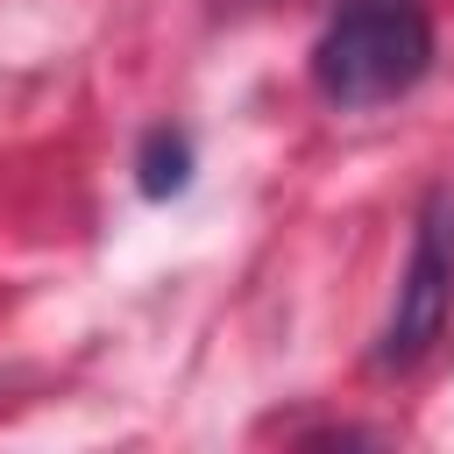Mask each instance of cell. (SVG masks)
I'll return each instance as SVG.
<instances>
[{"instance_id": "cell-1", "label": "cell", "mask_w": 454, "mask_h": 454, "mask_svg": "<svg viewBox=\"0 0 454 454\" xmlns=\"http://www.w3.org/2000/svg\"><path fill=\"white\" fill-rule=\"evenodd\" d=\"M433 71V21L419 0H348L312 43V85L340 114L404 99Z\"/></svg>"}, {"instance_id": "cell-2", "label": "cell", "mask_w": 454, "mask_h": 454, "mask_svg": "<svg viewBox=\"0 0 454 454\" xmlns=\"http://www.w3.org/2000/svg\"><path fill=\"white\" fill-rule=\"evenodd\" d=\"M454 319V184H433L419 199V220H411V255H404V277L390 291V312H383V333H376V369L383 376H404L419 369L440 333Z\"/></svg>"}, {"instance_id": "cell-3", "label": "cell", "mask_w": 454, "mask_h": 454, "mask_svg": "<svg viewBox=\"0 0 454 454\" xmlns=\"http://www.w3.org/2000/svg\"><path fill=\"white\" fill-rule=\"evenodd\" d=\"M135 184H142V199H177L192 184V135L156 121L142 135V149H135Z\"/></svg>"}]
</instances>
